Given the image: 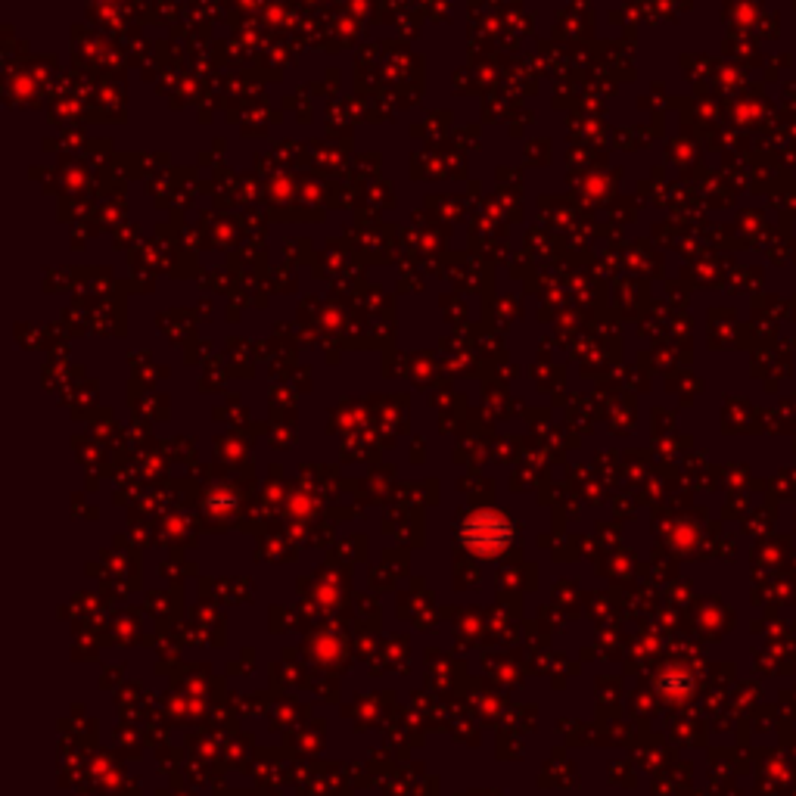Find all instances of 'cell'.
<instances>
[{"mask_svg": "<svg viewBox=\"0 0 796 796\" xmlns=\"http://www.w3.org/2000/svg\"><path fill=\"white\" fill-rule=\"evenodd\" d=\"M510 523L498 514H476L464 523L461 529V542L467 551L479 554V557H492L501 554L510 545Z\"/></svg>", "mask_w": 796, "mask_h": 796, "instance_id": "6da1fadb", "label": "cell"}]
</instances>
